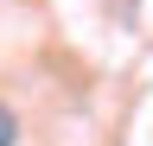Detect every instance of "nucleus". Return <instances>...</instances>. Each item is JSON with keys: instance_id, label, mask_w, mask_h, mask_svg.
<instances>
[{"instance_id": "1", "label": "nucleus", "mask_w": 153, "mask_h": 146, "mask_svg": "<svg viewBox=\"0 0 153 146\" xmlns=\"http://www.w3.org/2000/svg\"><path fill=\"white\" fill-rule=\"evenodd\" d=\"M13 140H19V121H13V108L0 102V146H13Z\"/></svg>"}]
</instances>
